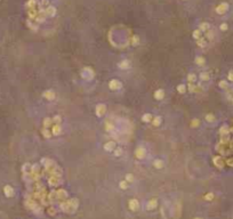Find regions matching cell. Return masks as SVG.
Masks as SVG:
<instances>
[{
	"label": "cell",
	"instance_id": "obj_1",
	"mask_svg": "<svg viewBox=\"0 0 233 219\" xmlns=\"http://www.w3.org/2000/svg\"><path fill=\"white\" fill-rule=\"evenodd\" d=\"M78 208V200L77 198H72L69 201H64L61 203V209L64 212H71V211H76Z\"/></svg>",
	"mask_w": 233,
	"mask_h": 219
},
{
	"label": "cell",
	"instance_id": "obj_2",
	"mask_svg": "<svg viewBox=\"0 0 233 219\" xmlns=\"http://www.w3.org/2000/svg\"><path fill=\"white\" fill-rule=\"evenodd\" d=\"M228 9V5L226 2H222V4H219V5L216 7V13L219 14V15H223V14H225Z\"/></svg>",
	"mask_w": 233,
	"mask_h": 219
},
{
	"label": "cell",
	"instance_id": "obj_3",
	"mask_svg": "<svg viewBox=\"0 0 233 219\" xmlns=\"http://www.w3.org/2000/svg\"><path fill=\"white\" fill-rule=\"evenodd\" d=\"M145 154H146V151H145L144 147H137L135 150V157H137L138 160H142L145 157Z\"/></svg>",
	"mask_w": 233,
	"mask_h": 219
},
{
	"label": "cell",
	"instance_id": "obj_4",
	"mask_svg": "<svg viewBox=\"0 0 233 219\" xmlns=\"http://www.w3.org/2000/svg\"><path fill=\"white\" fill-rule=\"evenodd\" d=\"M128 207H129V209L131 211H138V209H140V202H138L136 198H133V200L129 201Z\"/></svg>",
	"mask_w": 233,
	"mask_h": 219
},
{
	"label": "cell",
	"instance_id": "obj_5",
	"mask_svg": "<svg viewBox=\"0 0 233 219\" xmlns=\"http://www.w3.org/2000/svg\"><path fill=\"white\" fill-rule=\"evenodd\" d=\"M109 88L111 89V90H118V89L121 88V82L118 81V80H115V79H113V80H111L109 82Z\"/></svg>",
	"mask_w": 233,
	"mask_h": 219
},
{
	"label": "cell",
	"instance_id": "obj_6",
	"mask_svg": "<svg viewBox=\"0 0 233 219\" xmlns=\"http://www.w3.org/2000/svg\"><path fill=\"white\" fill-rule=\"evenodd\" d=\"M106 112V106L104 104H99L96 106V115L97 116H102Z\"/></svg>",
	"mask_w": 233,
	"mask_h": 219
},
{
	"label": "cell",
	"instance_id": "obj_7",
	"mask_svg": "<svg viewBox=\"0 0 233 219\" xmlns=\"http://www.w3.org/2000/svg\"><path fill=\"white\" fill-rule=\"evenodd\" d=\"M4 193H5L7 198H11V196H14V189H13L11 185H6L4 187Z\"/></svg>",
	"mask_w": 233,
	"mask_h": 219
},
{
	"label": "cell",
	"instance_id": "obj_8",
	"mask_svg": "<svg viewBox=\"0 0 233 219\" xmlns=\"http://www.w3.org/2000/svg\"><path fill=\"white\" fill-rule=\"evenodd\" d=\"M52 135L54 136H58L61 134V131H62V128H61V125L60 123H55V125H52Z\"/></svg>",
	"mask_w": 233,
	"mask_h": 219
},
{
	"label": "cell",
	"instance_id": "obj_9",
	"mask_svg": "<svg viewBox=\"0 0 233 219\" xmlns=\"http://www.w3.org/2000/svg\"><path fill=\"white\" fill-rule=\"evenodd\" d=\"M45 13H46V16H54L56 14V8L53 6H47L45 8Z\"/></svg>",
	"mask_w": 233,
	"mask_h": 219
},
{
	"label": "cell",
	"instance_id": "obj_10",
	"mask_svg": "<svg viewBox=\"0 0 233 219\" xmlns=\"http://www.w3.org/2000/svg\"><path fill=\"white\" fill-rule=\"evenodd\" d=\"M114 148H115V143H114L113 141H110L104 144V150H105V151H108V152L113 151Z\"/></svg>",
	"mask_w": 233,
	"mask_h": 219
},
{
	"label": "cell",
	"instance_id": "obj_11",
	"mask_svg": "<svg viewBox=\"0 0 233 219\" xmlns=\"http://www.w3.org/2000/svg\"><path fill=\"white\" fill-rule=\"evenodd\" d=\"M157 204H158V201H157V198H151L150 201L147 202V205H146V209L150 211V210H153V209L157 207Z\"/></svg>",
	"mask_w": 233,
	"mask_h": 219
},
{
	"label": "cell",
	"instance_id": "obj_12",
	"mask_svg": "<svg viewBox=\"0 0 233 219\" xmlns=\"http://www.w3.org/2000/svg\"><path fill=\"white\" fill-rule=\"evenodd\" d=\"M44 97L48 100H53V99L55 98V93L53 91V90H47L44 93Z\"/></svg>",
	"mask_w": 233,
	"mask_h": 219
},
{
	"label": "cell",
	"instance_id": "obj_13",
	"mask_svg": "<svg viewBox=\"0 0 233 219\" xmlns=\"http://www.w3.org/2000/svg\"><path fill=\"white\" fill-rule=\"evenodd\" d=\"M56 196L58 198H62V201H63L64 198H67L66 191H64V189H60V191H57V192H56Z\"/></svg>",
	"mask_w": 233,
	"mask_h": 219
},
{
	"label": "cell",
	"instance_id": "obj_14",
	"mask_svg": "<svg viewBox=\"0 0 233 219\" xmlns=\"http://www.w3.org/2000/svg\"><path fill=\"white\" fill-rule=\"evenodd\" d=\"M165 97V91L162 89H158L154 93V98L155 99H162Z\"/></svg>",
	"mask_w": 233,
	"mask_h": 219
},
{
	"label": "cell",
	"instance_id": "obj_15",
	"mask_svg": "<svg viewBox=\"0 0 233 219\" xmlns=\"http://www.w3.org/2000/svg\"><path fill=\"white\" fill-rule=\"evenodd\" d=\"M197 45L199 47H206L207 46V39L206 38H199L197 40Z\"/></svg>",
	"mask_w": 233,
	"mask_h": 219
},
{
	"label": "cell",
	"instance_id": "obj_16",
	"mask_svg": "<svg viewBox=\"0 0 233 219\" xmlns=\"http://www.w3.org/2000/svg\"><path fill=\"white\" fill-rule=\"evenodd\" d=\"M129 61H127V59H124V61H121V62L118 64V66H119L120 68H122V70H125V68H129Z\"/></svg>",
	"mask_w": 233,
	"mask_h": 219
},
{
	"label": "cell",
	"instance_id": "obj_17",
	"mask_svg": "<svg viewBox=\"0 0 233 219\" xmlns=\"http://www.w3.org/2000/svg\"><path fill=\"white\" fill-rule=\"evenodd\" d=\"M153 167L157 168V169H161L163 167V161L160 160V159H157V160L153 161Z\"/></svg>",
	"mask_w": 233,
	"mask_h": 219
},
{
	"label": "cell",
	"instance_id": "obj_18",
	"mask_svg": "<svg viewBox=\"0 0 233 219\" xmlns=\"http://www.w3.org/2000/svg\"><path fill=\"white\" fill-rule=\"evenodd\" d=\"M214 36H215V32L212 31V29H209L208 31H206V39H208L209 41H212L214 39Z\"/></svg>",
	"mask_w": 233,
	"mask_h": 219
},
{
	"label": "cell",
	"instance_id": "obj_19",
	"mask_svg": "<svg viewBox=\"0 0 233 219\" xmlns=\"http://www.w3.org/2000/svg\"><path fill=\"white\" fill-rule=\"evenodd\" d=\"M196 64H198L199 66H203L206 64V59L202 56H198V57H196Z\"/></svg>",
	"mask_w": 233,
	"mask_h": 219
},
{
	"label": "cell",
	"instance_id": "obj_20",
	"mask_svg": "<svg viewBox=\"0 0 233 219\" xmlns=\"http://www.w3.org/2000/svg\"><path fill=\"white\" fill-rule=\"evenodd\" d=\"M187 81H189V84H194L197 81V75L194 73H190L187 75Z\"/></svg>",
	"mask_w": 233,
	"mask_h": 219
},
{
	"label": "cell",
	"instance_id": "obj_21",
	"mask_svg": "<svg viewBox=\"0 0 233 219\" xmlns=\"http://www.w3.org/2000/svg\"><path fill=\"white\" fill-rule=\"evenodd\" d=\"M37 2H38V0H29V1H28V4H26V7H28L29 9L36 8Z\"/></svg>",
	"mask_w": 233,
	"mask_h": 219
},
{
	"label": "cell",
	"instance_id": "obj_22",
	"mask_svg": "<svg viewBox=\"0 0 233 219\" xmlns=\"http://www.w3.org/2000/svg\"><path fill=\"white\" fill-rule=\"evenodd\" d=\"M199 27H200V29H199L200 31H208V30H209V27H210V25L208 24L207 22H203V23H201V24H200V26H199Z\"/></svg>",
	"mask_w": 233,
	"mask_h": 219
},
{
	"label": "cell",
	"instance_id": "obj_23",
	"mask_svg": "<svg viewBox=\"0 0 233 219\" xmlns=\"http://www.w3.org/2000/svg\"><path fill=\"white\" fill-rule=\"evenodd\" d=\"M52 125H53V119H50V118H46V119L44 120V128H49Z\"/></svg>",
	"mask_w": 233,
	"mask_h": 219
},
{
	"label": "cell",
	"instance_id": "obj_24",
	"mask_svg": "<svg viewBox=\"0 0 233 219\" xmlns=\"http://www.w3.org/2000/svg\"><path fill=\"white\" fill-rule=\"evenodd\" d=\"M152 119H153V116H152V114H150V113H145V114L142 116V120L144 121V122H150Z\"/></svg>",
	"mask_w": 233,
	"mask_h": 219
},
{
	"label": "cell",
	"instance_id": "obj_25",
	"mask_svg": "<svg viewBox=\"0 0 233 219\" xmlns=\"http://www.w3.org/2000/svg\"><path fill=\"white\" fill-rule=\"evenodd\" d=\"M200 80H201V81H208V80H209V73L208 72L200 73Z\"/></svg>",
	"mask_w": 233,
	"mask_h": 219
},
{
	"label": "cell",
	"instance_id": "obj_26",
	"mask_svg": "<svg viewBox=\"0 0 233 219\" xmlns=\"http://www.w3.org/2000/svg\"><path fill=\"white\" fill-rule=\"evenodd\" d=\"M177 91H178L180 94H184V93L186 91L185 84H178V86H177Z\"/></svg>",
	"mask_w": 233,
	"mask_h": 219
},
{
	"label": "cell",
	"instance_id": "obj_27",
	"mask_svg": "<svg viewBox=\"0 0 233 219\" xmlns=\"http://www.w3.org/2000/svg\"><path fill=\"white\" fill-rule=\"evenodd\" d=\"M42 135L45 136L46 138H50L52 137V131L48 130V128H44L42 129Z\"/></svg>",
	"mask_w": 233,
	"mask_h": 219
},
{
	"label": "cell",
	"instance_id": "obj_28",
	"mask_svg": "<svg viewBox=\"0 0 233 219\" xmlns=\"http://www.w3.org/2000/svg\"><path fill=\"white\" fill-rule=\"evenodd\" d=\"M193 38H194L196 40H198L199 38H201V31H200L199 29H197V30L193 31Z\"/></svg>",
	"mask_w": 233,
	"mask_h": 219
},
{
	"label": "cell",
	"instance_id": "obj_29",
	"mask_svg": "<svg viewBox=\"0 0 233 219\" xmlns=\"http://www.w3.org/2000/svg\"><path fill=\"white\" fill-rule=\"evenodd\" d=\"M160 123H161L160 116H155V118H153V125H154V127H159Z\"/></svg>",
	"mask_w": 233,
	"mask_h": 219
},
{
	"label": "cell",
	"instance_id": "obj_30",
	"mask_svg": "<svg viewBox=\"0 0 233 219\" xmlns=\"http://www.w3.org/2000/svg\"><path fill=\"white\" fill-rule=\"evenodd\" d=\"M206 121H207V122H210V123L214 122V121H215V115L214 114H207L206 115Z\"/></svg>",
	"mask_w": 233,
	"mask_h": 219
},
{
	"label": "cell",
	"instance_id": "obj_31",
	"mask_svg": "<svg viewBox=\"0 0 233 219\" xmlns=\"http://www.w3.org/2000/svg\"><path fill=\"white\" fill-rule=\"evenodd\" d=\"M114 155L115 157H121V154H122V148H120V147H117V148H114Z\"/></svg>",
	"mask_w": 233,
	"mask_h": 219
},
{
	"label": "cell",
	"instance_id": "obj_32",
	"mask_svg": "<svg viewBox=\"0 0 233 219\" xmlns=\"http://www.w3.org/2000/svg\"><path fill=\"white\" fill-rule=\"evenodd\" d=\"M131 43H133L134 46H137V45L140 43V38L137 36H133V39H131Z\"/></svg>",
	"mask_w": 233,
	"mask_h": 219
},
{
	"label": "cell",
	"instance_id": "obj_33",
	"mask_svg": "<svg viewBox=\"0 0 233 219\" xmlns=\"http://www.w3.org/2000/svg\"><path fill=\"white\" fill-rule=\"evenodd\" d=\"M105 127H106V130L110 131V132H111V131H113V130H114V125H112L111 122H108V123H106V125H105Z\"/></svg>",
	"mask_w": 233,
	"mask_h": 219
},
{
	"label": "cell",
	"instance_id": "obj_34",
	"mask_svg": "<svg viewBox=\"0 0 233 219\" xmlns=\"http://www.w3.org/2000/svg\"><path fill=\"white\" fill-rule=\"evenodd\" d=\"M119 186H120V188H121V189H126V188L128 187V185H127V182H126V180H122V182H120Z\"/></svg>",
	"mask_w": 233,
	"mask_h": 219
},
{
	"label": "cell",
	"instance_id": "obj_35",
	"mask_svg": "<svg viewBox=\"0 0 233 219\" xmlns=\"http://www.w3.org/2000/svg\"><path fill=\"white\" fill-rule=\"evenodd\" d=\"M189 89H190V91L192 93H196V90H197V86L194 84H189Z\"/></svg>",
	"mask_w": 233,
	"mask_h": 219
},
{
	"label": "cell",
	"instance_id": "obj_36",
	"mask_svg": "<svg viewBox=\"0 0 233 219\" xmlns=\"http://www.w3.org/2000/svg\"><path fill=\"white\" fill-rule=\"evenodd\" d=\"M126 182H134V177H133V175L128 173V175L126 176Z\"/></svg>",
	"mask_w": 233,
	"mask_h": 219
},
{
	"label": "cell",
	"instance_id": "obj_37",
	"mask_svg": "<svg viewBox=\"0 0 233 219\" xmlns=\"http://www.w3.org/2000/svg\"><path fill=\"white\" fill-rule=\"evenodd\" d=\"M205 198L207 200V201H212V198H214V193H208L205 195Z\"/></svg>",
	"mask_w": 233,
	"mask_h": 219
},
{
	"label": "cell",
	"instance_id": "obj_38",
	"mask_svg": "<svg viewBox=\"0 0 233 219\" xmlns=\"http://www.w3.org/2000/svg\"><path fill=\"white\" fill-rule=\"evenodd\" d=\"M53 122H55V123H60V122H61V116H60V115H55V116L53 118Z\"/></svg>",
	"mask_w": 233,
	"mask_h": 219
},
{
	"label": "cell",
	"instance_id": "obj_39",
	"mask_svg": "<svg viewBox=\"0 0 233 219\" xmlns=\"http://www.w3.org/2000/svg\"><path fill=\"white\" fill-rule=\"evenodd\" d=\"M228 24L226 23H223V24H221V26H219V29H221V31H226L228 30Z\"/></svg>",
	"mask_w": 233,
	"mask_h": 219
},
{
	"label": "cell",
	"instance_id": "obj_40",
	"mask_svg": "<svg viewBox=\"0 0 233 219\" xmlns=\"http://www.w3.org/2000/svg\"><path fill=\"white\" fill-rule=\"evenodd\" d=\"M219 87L223 88V89L228 88V84H226V81H221V82H219Z\"/></svg>",
	"mask_w": 233,
	"mask_h": 219
},
{
	"label": "cell",
	"instance_id": "obj_41",
	"mask_svg": "<svg viewBox=\"0 0 233 219\" xmlns=\"http://www.w3.org/2000/svg\"><path fill=\"white\" fill-rule=\"evenodd\" d=\"M228 80H230V81H233V71H230V72H228Z\"/></svg>",
	"mask_w": 233,
	"mask_h": 219
},
{
	"label": "cell",
	"instance_id": "obj_42",
	"mask_svg": "<svg viewBox=\"0 0 233 219\" xmlns=\"http://www.w3.org/2000/svg\"><path fill=\"white\" fill-rule=\"evenodd\" d=\"M199 125V121L198 120H193V122H192V125Z\"/></svg>",
	"mask_w": 233,
	"mask_h": 219
},
{
	"label": "cell",
	"instance_id": "obj_43",
	"mask_svg": "<svg viewBox=\"0 0 233 219\" xmlns=\"http://www.w3.org/2000/svg\"><path fill=\"white\" fill-rule=\"evenodd\" d=\"M194 219H202V218H199V217H197V218H194Z\"/></svg>",
	"mask_w": 233,
	"mask_h": 219
}]
</instances>
